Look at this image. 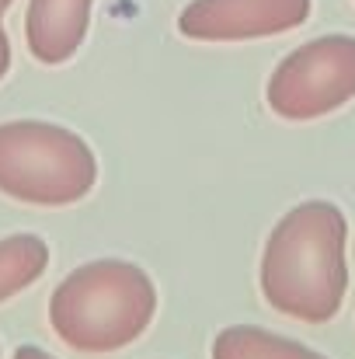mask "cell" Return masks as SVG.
<instances>
[{
	"label": "cell",
	"mask_w": 355,
	"mask_h": 359,
	"mask_svg": "<svg viewBox=\"0 0 355 359\" xmlns=\"http://www.w3.org/2000/svg\"><path fill=\"white\" fill-rule=\"evenodd\" d=\"M345 241L349 220L335 203L307 199L293 206L261 251L258 283L265 304L303 325L331 321L349 290Z\"/></svg>",
	"instance_id": "6da1fadb"
},
{
	"label": "cell",
	"mask_w": 355,
	"mask_h": 359,
	"mask_svg": "<svg viewBox=\"0 0 355 359\" xmlns=\"http://www.w3.org/2000/svg\"><path fill=\"white\" fill-rule=\"evenodd\" d=\"M157 314V286L136 262L95 258L74 269L49 297V325L74 353H118Z\"/></svg>",
	"instance_id": "7a4b0ae2"
},
{
	"label": "cell",
	"mask_w": 355,
	"mask_h": 359,
	"mask_svg": "<svg viewBox=\"0 0 355 359\" xmlns=\"http://www.w3.org/2000/svg\"><path fill=\"white\" fill-rule=\"evenodd\" d=\"M98 157L84 136L39 119L0 122V192L28 206H74L91 196Z\"/></svg>",
	"instance_id": "3957f363"
},
{
	"label": "cell",
	"mask_w": 355,
	"mask_h": 359,
	"mask_svg": "<svg viewBox=\"0 0 355 359\" xmlns=\"http://www.w3.org/2000/svg\"><path fill=\"white\" fill-rule=\"evenodd\" d=\"M268 109L279 119L314 122L355 98V39L321 35L293 49L265 88Z\"/></svg>",
	"instance_id": "277c9868"
},
{
	"label": "cell",
	"mask_w": 355,
	"mask_h": 359,
	"mask_svg": "<svg viewBox=\"0 0 355 359\" xmlns=\"http://www.w3.org/2000/svg\"><path fill=\"white\" fill-rule=\"evenodd\" d=\"M314 0H192L178 14V32L195 42H251L300 28Z\"/></svg>",
	"instance_id": "5b68a950"
},
{
	"label": "cell",
	"mask_w": 355,
	"mask_h": 359,
	"mask_svg": "<svg viewBox=\"0 0 355 359\" xmlns=\"http://www.w3.org/2000/svg\"><path fill=\"white\" fill-rule=\"evenodd\" d=\"M91 7L95 0H28L25 11L28 53L46 67L70 63L88 39Z\"/></svg>",
	"instance_id": "8992f818"
},
{
	"label": "cell",
	"mask_w": 355,
	"mask_h": 359,
	"mask_svg": "<svg viewBox=\"0 0 355 359\" xmlns=\"http://www.w3.org/2000/svg\"><path fill=\"white\" fill-rule=\"evenodd\" d=\"M213 359H328L321 356L317 349L296 342V339H286V335H275V332H265V328H254V325H230L223 328L216 339H213Z\"/></svg>",
	"instance_id": "52a82bcc"
},
{
	"label": "cell",
	"mask_w": 355,
	"mask_h": 359,
	"mask_svg": "<svg viewBox=\"0 0 355 359\" xmlns=\"http://www.w3.org/2000/svg\"><path fill=\"white\" fill-rule=\"evenodd\" d=\"M49 269V244L39 234L0 238V304L28 290Z\"/></svg>",
	"instance_id": "ba28073f"
},
{
	"label": "cell",
	"mask_w": 355,
	"mask_h": 359,
	"mask_svg": "<svg viewBox=\"0 0 355 359\" xmlns=\"http://www.w3.org/2000/svg\"><path fill=\"white\" fill-rule=\"evenodd\" d=\"M4 11H7V4H0V81L11 70V42H7V32H4Z\"/></svg>",
	"instance_id": "9c48e42d"
},
{
	"label": "cell",
	"mask_w": 355,
	"mask_h": 359,
	"mask_svg": "<svg viewBox=\"0 0 355 359\" xmlns=\"http://www.w3.org/2000/svg\"><path fill=\"white\" fill-rule=\"evenodd\" d=\"M11 359H56V356H49V353H46V349H39V346H18Z\"/></svg>",
	"instance_id": "30bf717a"
},
{
	"label": "cell",
	"mask_w": 355,
	"mask_h": 359,
	"mask_svg": "<svg viewBox=\"0 0 355 359\" xmlns=\"http://www.w3.org/2000/svg\"><path fill=\"white\" fill-rule=\"evenodd\" d=\"M0 4H7V7H11V0H0Z\"/></svg>",
	"instance_id": "8fae6325"
}]
</instances>
